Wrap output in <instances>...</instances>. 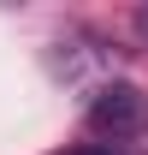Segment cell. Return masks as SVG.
<instances>
[{
    "mask_svg": "<svg viewBox=\"0 0 148 155\" xmlns=\"http://www.w3.org/2000/svg\"><path fill=\"white\" fill-rule=\"evenodd\" d=\"M89 125L101 137H136L148 131V96L136 84H101L89 101Z\"/></svg>",
    "mask_w": 148,
    "mask_h": 155,
    "instance_id": "obj_1",
    "label": "cell"
},
{
    "mask_svg": "<svg viewBox=\"0 0 148 155\" xmlns=\"http://www.w3.org/2000/svg\"><path fill=\"white\" fill-rule=\"evenodd\" d=\"M136 30H142V36H148V6H142V12H136Z\"/></svg>",
    "mask_w": 148,
    "mask_h": 155,
    "instance_id": "obj_2",
    "label": "cell"
},
{
    "mask_svg": "<svg viewBox=\"0 0 148 155\" xmlns=\"http://www.w3.org/2000/svg\"><path fill=\"white\" fill-rule=\"evenodd\" d=\"M71 155H119V149H71Z\"/></svg>",
    "mask_w": 148,
    "mask_h": 155,
    "instance_id": "obj_3",
    "label": "cell"
}]
</instances>
